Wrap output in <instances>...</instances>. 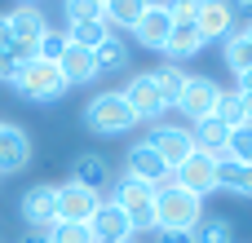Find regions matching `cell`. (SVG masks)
I'll list each match as a JSON object with an SVG mask.
<instances>
[{
	"label": "cell",
	"instance_id": "obj_9",
	"mask_svg": "<svg viewBox=\"0 0 252 243\" xmlns=\"http://www.w3.org/2000/svg\"><path fill=\"white\" fill-rule=\"evenodd\" d=\"M4 22H9V35H13V44L18 49H40V40L49 35V22H44V9H35V4H18V9H9L4 13Z\"/></svg>",
	"mask_w": 252,
	"mask_h": 243
},
{
	"label": "cell",
	"instance_id": "obj_20",
	"mask_svg": "<svg viewBox=\"0 0 252 243\" xmlns=\"http://www.w3.org/2000/svg\"><path fill=\"white\" fill-rule=\"evenodd\" d=\"M71 182L84 186V190H97V195H102V186H111V168H106L102 155H80V159L71 164Z\"/></svg>",
	"mask_w": 252,
	"mask_h": 243
},
{
	"label": "cell",
	"instance_id": "obj_21",
	"mask_svg": "<svg viewBox=\"0 0 252 243\" xmlns=\"http://www.w3.org/2000/svg\"><path fill=\"white\" fill-rule=\"evenodd\" d=\"M111 35V22H106V13H97V18H75V22H66V40L71 44H80V49H97L102 40Z\"/></svg>",
	"mask_w": 252,
	"mask_h": 243
},
{
	"label": "cell",
	"instance_id": "obj_33",
	"mask_svg": "<svg viewBox=\"0 0 252 243\" xmlns=\"http://www.w3.org/2000/svg\"><path fill=\"white\" fill-rule=\"evenodd\" d=\"M18 71H22V62L13 53H0V84H18Z\"/></svg>",
	"mask_w": 252,
	"mask_h": 243
},
{
	"label": "cell",
	"instance_id": "obj_19",
	"mask_svg": "<svg viewBox=\"0 0 252 243\" xmlns=\"http://www.w3.org/2000/svg\"><path fill=\"white\" fill-rule=\"evenodd\" d=\"M62 75H66V84H89V80H97V58H93V49H80V44H71L66 53H62Z\"/></svg>",
	"mask_w": 252,
	"mask_h": 243
},
{
	"label": "cell",
	"instance_id": "obj_26",
	"mask_svg": "<svg viewBox=\"0 0 252 243\" xmlns=\"http://www.w3.org/2000/svg\"><path fill=\"white\" fill-rule=\"evenodd\" d=\"M146 4H151V0H106V9H102V13H106V22H111V27H128V31H133V27H137V18L146 13Z\"/></svg>",
	"mask_w": 252,
	"mask_h": 243
},
{
	"label": "cell",
	"instance_id": "obj_38",
	"mask_svg": "<svg viewBox=\"0 0 252 243\" xmlns=\"http://www.w3.org/2000/svg\"><path fill=\"white\" fill-rule=\"evenodd\" d=\"M244 35H248V44H252V22H248V27H244Z\"/></svg>",
	"mask_w": 252,
	"mask_h": 243
},
{
	"label": "cell",
	"instance_id": "obj_40",
	"mask_svg": "<svg viewBox=\"0 0 252 243\" xmlns=\"http://www.w3.org/2000/svg\"><path fill=\"white\" fill-rule=\"evenodd\" d=\"M18 4H35V0H18Z\"/></svg>",
	"mask_w": 252,
	"mask_h": 243
},
{
	"label": "cell",
	"instance_id": "obj_12",
	"mask_svg": "<svg viewBox=\"0 0 252 243\" xmlns=\"http://www.w3.org/2000/svg\"><path fill=\"white\" fill-rule=\"evenodd\" d=\"M97 208H102V195L97 190H84L75 182L58 186V221H93Z\"/></svg>",
	"mask_w": 252,
	"mask_h": 243
},
{
	"label": "cell",
	"instance_id": "obj_23",
	"mask_svg": "<svg viewBox=\"0 0 252 243\" xmlns=\"http://www.w3.org/2000/svg\"><path fill=\"white\" fill-rule=\"evenodd\" d=\"M93 58H97V75H120V71H128V44H124L115 31L93 49Z\"/></svg>",
	"mask_w": 252,
	"mask_h": 243
},
{
	"label": "cell",
	"instance_id": "obj_37",
	"mask_svg": "<svg viewBox=\"0 0 252 243\" xmlns=\"http://www.w3.org/2000/svg\"><path fill=\"white\" fill-rule=\"evenodd\" d=\"M22 243H49V235H44V230H35V235H22Z\"/></svg>",
	"mask_w": 252,
	"mask_h": 243
},
{
	"label": "cell",
	"instance_id": "obj_31",
	"mask_svg": "<svg viewBox=\"0 0 252 243\" xmlns=\"http://www.w3.org/2000/svg\"><path fill=\"white\" fill-rule=\"evenodd\" d=\"M71 49V40H66V31H53L49 27V35L40 40V49H35V58H44V62H62V53Z\"/></svg>",
	"mask_w": 252,
	"mask_h": 243
},
{
	"label": "cell",
	"instance_id": "obj_28",
	"mask_svg": "<svg viewBox=\"0 0 252 243\" xmlns=\"http://www.w3.org/2000/svg\"><path fill=\"white\" fill-rule=\"evenodd\" d=\"M44 235H49V243H97L89 221H53Z\"/></svg>",
	"mask_w": 252,
	"mask_h": 243
},
{
	"label": "cell",
	"instance_id": "obj_3",
	"mask_svg": "<svg viewBox=\"0 0 252 243\" xmlns=\"http://www.w3.org/2000/svg\"><path fill=\"white\" fill-rule=\"evenodd\" d=\"M84 124H89L93 133H102V137H120V133H128V128L137 124V115H133V106L124 102V93H97V97H89V106H84Z\"/></svg>",
	"mask_w": 252,
	"mask_h": 243
},
{
	"label": "cell",
	"instance_id": "obj_18",
	"mask_svg": "<svg viewBox=\"0 0 252 243\" xmlns=\"http://www.w3.org/2000/svg\"><path fill=\"white\" fill-rule=\"evenodd\" d=\"M190 137H195V151H204V155H213V159H226L230 124H221V120L213 115V120H199V124L190 128Z\"/></svg>",
	"mask_w": 252,
	"mask_h": 243
},
{
	"label": "cell",
	"instance_id": "obj_2",
	"mask_svg": "<svg viewBox=\"0 0 252 243\" xmlns=\"http://www.w3.org/2000/svg\"><path fill=\"white\" fill-rule=\"evenodd\" d=\"M111 204L128 217V226H133V235L137 230H155V190L146 186V182H137V177H120L115 182V190H111Z\"/></svg>",
	"mask_w": 252,
	"mask_h": 243
},
{
	"label": "cell",
	"instance_id": "obj_30",
	"mask_svg": "<svg viewBox=\"0 0 252 243\" xmlns=\"http://www.w3.org/2000/svg\"><path fill=\"white\" fill-rule=\"evenodd\" d=\"M217 120L221 124H244V97H239V89H221V102H217Z\"/></svg>",
	"mask_w": 252,
	"mask_h": 243
},
{
	"label": "cell",
	"instance_id": "obj_13",
	"mask_svg": "<svg viewBox=\"0 0 252 243\" xmlns=\"http://www.w3.org/2000/svg\"><path fill=\"white\" fill-rule=\"evenodd\" d=\"M22 221L31 230H49L58 221V186H31L22 195Z\"/></svg>",
	"mask_w": 252,
	"mask_h": 243
},
{
	"label": "cell",
	"instance_id": "obj_10",
	"mask_svg": "<svg viewBox=\"0 0 252 243\" xmlns=\"http://www.w3.org/2000/svg\"><path fill=\"white\" fill-rule=\"evenodd\" d=\"M168 31H173L168 0H151V4H146V13H142V18H137V27H133V40H137L142 49H159V53H164Z\"/></svg>",
	"mask_w": 252,
	"mask_h": 243
},
{
	"label": "cell",
	"instance_id": "obj_17",
	"mask_svg": "<svg viewBox=\"0 0 252 243\" xmlns=\"http://www.w3.org/2000/svg\"><path fill=\"white\" fill-rule=\"evenodd\" d=\"M204 44H208V40L199 35V27H195V22H173L164 53H168V62H186V58H195Z\"/></svg>",
	"mask_w": 252,
	"mask_h": 243
},
{
	"label": "cell",
	"instance_id": "obj_14",
	"mask_svg": "<svg viewBox=\"0 0 252 243\" xmlns=\"http://www.w3.org/2000/svg\"><path fill=\"white\" fill-rule=\"evenodd\" d=\"M195 27H199L204 40H226V35L235 31V9H230V0H204V4L195 9Z\"/></svg>",
	"mask_w": 252,
	"mask_h": 243
},
{
	"label": "cell",
	"instance_id": "obj_27",
	"mask_svg": "<svg viewBox=\"0 0 252 243\" xmlns=\"http://www.w3.org/2000/svg\"><path fill=\"white\" fill-rule=\"evenodd\" d=\"M190 235H195V243H235V230L226 217H199Z\"/></svg>",
	"mask_w": 252,
	"mask_h": 243
},
{
	"label": "cell",
	"instance_id": "obj_8",
	"mask_svg": "<svg viewBox=\"0 0 252 243\" xmlns=\"http://www.w3.org/2000/svg\"><path fill=\"white\" fill-rule=\"evenodd\" d=\"M128 177H137V182H146L151 190H159V186L173 182V168L164 164V155H159L151 142H133V146H128Z\"/></svg>",
	"mask_w": 252,
	"mask_h": 243
},
{
	"label": "cell",
	"instance_id": "obj_29",
	"mask_svg": "<svg viewBox=\"0 0 252 243\" xmlns=\"http://www.w3.org/2000/svg\"><path fill=\"white\" fill-rule=\"evenodd\" d=\"M226 155H230V159H239V164H248V159H252V124H235V128H230Z\"/></svg>",
	"mask_w": 252,
	"mask_h": 243
},
{
	"label": "cell",
	"instance_id": "obj_15",
	"mask_svg": "<svg viewBox=\"0 0 252 243\" xmlns=\"http://www.w3.org/2000/svg\"><path fill=\"white\" fill-rule=\"evenodd\" d=\"M31 164V137L18 124L0 120V173H22Z\"/></svg>",
	"mask_w": 252,
	"mask_h": 243
},
{
	"label": "cell",
	"instance_id": "obj_1",
	"mask_svg": "<svg viewBox=\"0 0 252 243\" xmlns=\"http://www.w3.org/2000/svg\"><path fill=\"white\" fill-rule=\"evenodd\" d=\"M199 217H204V199L190 195L186 186L168 182L155 190V230H195Z\"/></svg>",
	"mask_w": 252,
	"mask_h": 243
},
{
	"label": "cell",
	"instance_id": "obj_44",
	"mask_svg": "<svg viewBox=\"0 0 252 243\" xmlns=\"http://www.w3.org/2000/svg\"><path fill=\"white\" fill-rule=\"evenodd\" d=\"M128 243H137V239H128Z\"/></svg>",
	"mask_w": 252,
	"mask_h": 243
},
{
	"label": "cell",
	"instance_id": "obj_35",
	"mask_svg": "<svg viewBox=\"0 0 252 243\" xmlns=\"http://www.w3.org/2000/svg\"><path fill=\"white\" fill-rule=\"evenodd\" d=\"M0 53H13V35H9V22L0 13Z\"/></svg>",
	"mask_w": 252,
	"mask_h": 243
},
{
	"label": "cell",
	"instance_id": "obj_5",
	"mask_svg": "<svg viewBox=\"0 0 252 243\" xmlns=\"http://www.w3.org/2000/svg\"><path fill=\"white\" fill-rule=\"evenodd\" d=\"M217 102H221V84L213 75H190L186 89H182V97H177V111L190 115V124H199V120L217 115Z\"/></svg>",
	"mask_w": 252,
	"mask_h": 243
},
{
	"label": "cell",
	"instance_id": "obj_7",
	"mask_svg": "<svg viewBox=\"0 0 252 243\" xmlns=\"http://www.w3.org/2000/svg\"><path fill=\"white\" fill-rule=\"evenodd\" d=\"M120 93H124V102L133 106L137 124H159V115L168 111L164 97H159V89H155V80H151V71H146V75H133Z\"/></svg>",
	"mask_w": 252,
	"mask_h": 243
},
{
	"label": "cell",
	"instance_id": "obj_39",
	"mask_svg": "<svg viewBox=\"0 0 252 243\" xmlns=\"http://www.w3.org/2000/svg\"><path fill=\"white\" fill-rule=\"evenodd\" d=\"M93 4H102V9H106V0H93Z\"/></svg>",
	"mask_w": 252,
	"mask_h": 243
},
{
	"label": "cell",
	"instance_id": "obj_32",
	"mask_svg": "<svg viewBox=\"0 0 252 243\" xmlns=\"http://www.w3.org/2000/svg\"><path fill=\"white\" fill-rule=\"evenodd\" d=\"M102 13V4H93V0H66V22H75V18H97Z\"/></svg>",
	"mask_w": 252,
	"mask_h": 243
},
{
	"label": "cell",
	"instance_id": "obj_22",
	"mask_svg": "<svg viewBox=\"0 0 252 243\" xmlns=\"http://www.w3.org/2000/svg\"><path fill=\"white\" fill-rule=\"evenodd\" d=\"M217 190H235V195H244L252 199V168L248 164H239V159H217Z\"/></svg>",
	"mask_w": 252,
	"mask_h": 243
},
{
	"label": "cell",
	"instance_id": "obj_24",
	"mask_svg": "<svg viewBox=\"0 0 252 243\" xmlns=\"http://www.w3.org/2000/svg\"><path fill=\"white\" fill-rule=\"evenodd\" d=\"M151 80H155V89H159V97H164V106H177V97H182V89H186V71L177 66V62H164L159 71H151Z\"/></svg>",
	"mask_w": 252,
	"mask_h": 243
},
{
	"label": "cell",
	"instance_id": "obj_6",
	"mask_svg": "<svg viewBox=\"0 0 252 243\" xmlns=\"http://www.w3.org/2000/svg\"><path fill=\"white\" fill-rule=\"evenodd\" d=\"M146 142L164 155V164H168L173 173L195 155V137H190L186 124H151V137H146Z\"/></svg>",
	"mask_w": 252,
	"mask_h": 243
},
{
	"label": "cell",
	"instance_id": "obj_43",
	"mask_svg": "<svg viewBox=\"0 0 252 243\" xmlns=\"http://www.w3.org/2000/svg\"><path fill=\"white\" fill-rule=\"evenodd\" d=\"M248 168H252V159H248Z\"/></svg>",
	"mask_w": 252,
	"mask_h": 243
},
{
	"label": "cell",
	"instance_id": "obj_36",
	"mask_svg": "<svg viewBox=\"0 0 252 243\" xmlns=\"http://www.w3.org/2000/svg\"><path fill=\"white\" fill-rule=\"evenodd\" d=\"M235 80H239V84H235V89H239V93H244V97H252V71H244V75H235Z\"/></svg>",
	"mask_w": 252,
	"mask_h": 243
},
{
	"label": "cell",
	"instance_id": "obj_41",
	"mask_svg": "<svg viewBox=\"0 0 252 243\" xmlns=\"http://www.w3.org/2000/svg\"><path fill=\"white\" fill-rule=\"evenodd\" d=\"M190 4H204V0H190Z\"/></svg>",
	"mask_w": 252,
	"mask_h": 243
},
{
	"label": "cell",
	"instance_id": "obj_34",
	"mask_svg": "<svg viewBox=\"0 0 252 243\" xmlns=\"http://www.w3.org/2000/svg\"><path fill=\"white\" fill-rule=\"evenodd\" d=\"M155 243H195L190 230H155Z\"/></svg>",
	"mask_w": 252,
	"mask_h": 243
},
{
	"label": "cell",
	"instance_id": "obj_16",
	"mask_svg": "<svg viewBox=\"0 0 252 243\" xmlns=\"http://www.w3.org/2000/svg\"><path fill=\"white\" fill-rule=\"evenodd\" d=\"M89 230H93V239H97V243H128V239H133V226H128V217H124V213H120L111 199H102V208L93 213Z\"/></svg>",
	"mask_w": 252,
	"mask_h": 243
},
{
	"label": "cell",
	"instance_id": "obj_11",
	"mask_svg": "<svg viewBox=\"0 0 252 243\" xmlns=\"http://www.w3.org/2000/svg\"><path fill=\"white\" fill-rule=\"evenodd\" d=\"M173 182L204 199V195H213V190H217V159H213V155H204V151H195V155L173 173Z\"/></svg>",
	"mask_w": 252,
	"mask_h": 243
},
{
	"label": "cell",
	"instance_id": "obj_42",
	"mask_svg": "<svg viewBox=\"0 0 252 243\" xmlns=\"http://www.w3.org/2000/svg\"><path fill=\"white\" fill-rule=\"evenodd\" d=\"M239 4H252V0H239Z\"/></svg>",
	"mask_w": 252,
	"mask_h": 243
},
{
	"label": "cell",
	"instance_id": "obj_4",
	"mask_svg": "<svg viewBox=\"0 0 252 243\" xmlns=\"http://www.w3.org/2000/svg\"><path fill=\"white\" fill-rule=\"evenodd\" d=\"M22 97H31V102H58L71 84H66V75H62V66L58 62H44V58H31L22 71H18V84H13Z\"/></svg>",
	"mask_w": 252,
	"mask_h": 243
},
{
	"label": "cell",
	"instance_id": "obj_25",
	"mask_svg": "<svg viewBox=\"0 0 252 243\" xmlns=\"http://www.w3.org/2000/svg\"><path fill=\"white\" fill-rule=\"evenodd\" d=\"M221 53H226V66L235 71V75H244V71H252V44L244 31H230L226 35V44H221Z\"/></svg>",
	"mask_w": 252,
	"mask_h": 243
}]
</instances>
